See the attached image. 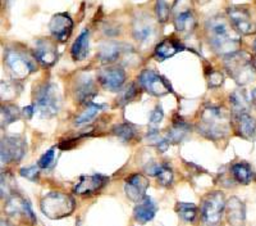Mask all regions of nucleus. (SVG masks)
<instances>
[{
  "instance_id": "nucleus-1",
  "label": "nucleus",
  "mask_w": 256,
  "mask_h": 226,
  "mask_svg": "<svg viewBox=\"0 0 256 226\" xmlns=\"http://www.w3.org/2000/svg\"><path fill=\"white\" fill-rule=\"evenodd\" d=\"M205 33L209 45L216 54L228 57L240 52L241 38L227 18L222 16L209 18L205 25Z\"/></svg>"
},
{
  "instance_id": "nucleus-2",
  "label": "nucleus",
  "mask_w": 256,
  "mask_h": 226,
  "mask_svg": "<svg viewBox=\"0 0 256 226\" xmlns=\"http://www.w3.org/2000/svg\"><path fill=\"white\" fill-rule=\"evenodd\" d=\"M230 129V118L228 112L220 107L209 106L201 112L198 121V131L208 139L219 140L228 135Z\"/></svg>"
},
{
  "instance_id": "nucleus-3",
  "label": "nucleus",
  "mask_w": 256,
  "mask_h": 226,
  "mask_svg": "<svg viewBox=\"0 0 256 226\" xmlns=\"http://www.w3.org/2000/svg\"><path fill=\"white\" fill-rule=\"evenodd\" d=\"M226 70L238 85H246L256 77V66L254 58L244 52L228 56L224 62Z\"/></svg>"
},
{
  "instance_id": "nucleus-4",
  "label": "nucleus",
  "mask_w": 256,
  "mask_h": 226,
  "mask_svg": "<svg viewBox=\"0 0 256 226\" xmlns=\"http://www.w3.org/2000/svg\"><path fill=\"white\" fill-rule=\"evenodd\" d=\"M40 208L46 217L59 220L67 217L74 211V199L68 194L52 191L41 198Z\"/></svg>"
},
{
  "instance_id": "nucleus-5",
  "label": "nucleus",
  "mask_w": 256,
  "mask_h": 226,
  "mask_svg": "<svg viewBox=\"0 0 256 226\" xmlns=\"http://www.w3.org/2000/svg\"><path fill=\"white\" fill-rule=\"evenodd\" d=\"M4 61L13 77L18 80L27 77L36 68L35 62L30 57V54L17 47H10L6 49Z\"/></svg>"
},
{
  "instance_id": "nucleus-6",
  "label": "nucleus",
  "mask_w": 256,
  "mask_h": 226,
  "mask_svg": "<svg viewBox=\"0 0 256 226\" xmlns=\"http://www.w3.org/2000/svg\"><path fill=\"white\" fill-rule=\"evenodd\" d=\"M35 104L44 118H52L58 115L60 108V95L58 88L52 82L41 86L36 94Z\"/></svg>"
},
{
  "instance_id": "nucleus-7",
  "label": "nucleus",
  "mask_w": 256,
  "mask_h": 226,
  "mask_svg": "<svg viewBox=\"0 0 256 226\" xmlns=\"http://www.w3.org/2000/svg\"><path fill=\"white\" fill-rule=\"evenodd\" d=\"M226 199L222 191H212L205 197L201 205V217L205 226H218L226 211Z\"/></svg>"
},
{
  "instance_id": "nucleus-8",
  "label": "nucleus",
  "mask_w": 256,
  "mask_h": 226,
  "mask_svg": "<svg viewBox=\"0 0 256 226\" xmlns=\"http://www.w3.org/2000/svg\"><path fill=\"white\" fill-rule=\"evenodd\" d=\"M4 211L8 216L17 218L20 222H26L30 226L36 223V217L34 212H32L28 200L24 199L20 194L14 193L13 195L6 198Z\"/></svg>"
},
{
  "instance_id": "nucleus-9",
  "label": "nucleus",
  "mask_w": 256,
  "mask_h": 226,
  "mask_svg": "<svg viewBox=\"0 0 256 226\" xmlns=\"http://www.w3.org/2000/svg\"><path fill=\"white\" fill-rule=\"evenodd\" d=\"M26 140L22 136L8 135L3 138L0 145V158L2 163L18 162L26 154Z\"/></svg>"
},
{
  "instance_id": "nucleus-10",
  "label": "nucleus",
  "mask_w": 256,
  "mask_h": 226,
  "mask_svg": "<svg viewBox=\"0 0 256 226\" xmlns=\"http://www.w3.org/2000/svg\"><path fill=\"white\" fill-rule=\"evenodd\" d=\"M138 84L146 93L155 97H163L172 90L169 82L163 76H160L159 74L152 70H145L141 72L138 77Z\"/></svg>"
},
{
  "instance_id": "nucleus-11",
  "label": "nucleus",
  "mask_w": 256,
  "mask_h": 226,
  "mask_svg": "<svg viewBox=\"0 0 256 226\" xmlns=\"http://www.w3.org/2000/svg\"><path fill=\"white\" fill-rule=\"evenodd\" d=\"M227 16L232 26L236 29L240 35H252L256 33V25L251 18L248 11L244 7H230Z\"/></svg>"
},
{
  "instance_id": "nucleus-12",
  "label": "nucleus",
  "mask_w": 256,
  "mask_h": 226,
  "mask_svg": "<svg viewBox=\"0 0 256 226\" xmlns=\"http://www.w3.org/2000/svg\"><path fill=\"white\" fill-rule=\"evenodd\" d=\"M109 181V177L105 175H82L80 176L78 181L73 186V193L81 197H92L94 194L102 190L104 188L106 182Z\"/></svg>"
},
{
  "instance_id": "nucleus-13",
  "label": "nucleus",
  "mask_w": 256,
  "mask_h": 226,
  "mask_svg": "<svg viewBox=\"0 0 256 226\" xmlns=\"http://www.w3.org/2000/svg\"><path fill=\"white\" fill-rule=\"evenodd\" d=\"M148 188V179L141 173H132L124 181V191L128 199L132 202H141L146 197Z\"/></svg>"
},
{
  "instance_id": "nucleus-14",
  "label": "nucleus",
  "mask_w": 256,
  "mask_h": 226,
  "mask_svg": "<svg viewBox=\"0 0 256 226\" xmlns=\"http://www.w3.org/2000/svg\"><path fill=\"white\" fill-rule=\"evenodd\" d=\"M99 81L109 91H118L126 81V72L120 66H109L100 71Z\"/></svg>"
},
{
  "instance_id": "nucleus-15",
  "label": "nucleus",
  "mask_w": 256,
  "mask_h": 226,
  "mask_svg": "<svg viewBox=\"0 0 256 226\" xmlns=\"http://www.w3.org/2000/svg\"><path fill=\"white\" fill-rule=\"evenodd\" d=\"M50 34L56 41L64 43L70 39L73 31V21L67 13H58L52 16L49 24Z\"/></svg>"
},
{
  "instance_id": "nucleus-16",
  "label": "nucleus",
  "mask_w": 256,
  "mask_h": 226,
  "mask_svg": "<svg viewBox=\"0 0 256 226\" xmlns=\"http://www.w3.org/2000/svg\"><path fill=\"white\" fill-rule=\"evenodd\" d=\"M156 29L152 18L146 15H138L132 24V35L140 43H150L155 38Z\"/></svg>"
},
{
  "instance_id": "nucleus-17",
  "label": "nucleus",
  "mask_w": 256,
  "mask_h": 226,
  "mask_svg": "<svg viewBox=\"0 0 256 226\" xmlns=\"http://www.w3.org/2000/svg\"><path fill=\"white\" fill-rule=\"evenodd\" d=\"M34 54L38 63H41L44 67H52L58 59L56 45L48 39H41V40L36 41Z\"/></svg>"
},
{
  "instance_id": "nucleus-18",
  "label": "nucleus",
  "mask_w": 256,
  "mask_h": 226,
  "mask_svg": "<svg viewBox=\"0 0 256 226\" xmlns=\"http://www.w3.org/2000/svg\"><path fill=\"white\" fill-rule=\"evenodd\" d=\"M226 214L230 226H244L246 221V207L237 197H232L226 204Z\"/></svg>"
},
{
  "instance_id": "nucleus-19",
  "label": "nucleus",
  "mask_w": 256,
  "mask_h": 226,
  "mask_svg": "<svg viewBox=\"0 0 256 226\" xmlns=\"http://www.w3.org/2000/svg\"><path fill=\"white\" fill-rule=\"evenodd\" d=\"M76 99L82 104H90L91 99L96 95L95 82L88 76H80L74 86Z\"/></svg>"
},
{
  "instance_id": "nucleus-20",
  "label": "nucleus",
  "mask_w": 256,
  "mask_h": 226,
  "mask_svg": "<svg viewBox=\"0 0 256 226\" xmlns=\"http://www.w3.org/2000/svg\"><path fill=\"white\" fill-rule=\"evenodd\" d=\"M196 17L192 12L191 8L178 9L174 13V26L178 33L180 34H192L196 29Z\"/></svg>"
},
{
  "instance_id": "nucleus-21",
  "label": "nucleus",
  "mask_w": 256,
  "mask_h": 226,
  "mask_svg": "<svg viewBox=\"0 0 256 226\" xmlns=\"http://www.w3.org/2000/svg\"><path fill=\"white\" fill-rule=\"evenodd\" d=\"M156 204L150 197H145L134 209V218L140 223H146L152 221L156 214Z\"/></svg>"
},
{
  "instance_id": "nucleus-22",
  "label": "nucleus",
  "mask_w": 256,
  "mask_h": 226,
  "mask_svg": "<svg viewBox=\"0 0 256 226\" xmlns=\"http://www.w3.org/2000/svg\"><path fill=\"white\" fill-rule=\"evenodd\" d=\"M180 50H184V45L180 44L178 41L173 40V39H166V40H163L156 45L154 57L158 61L163 62L168 58H172L173 56L180 53Z\"/></svg>"
},
{
  "instance_id": "nucleus-23",
  "label": "nucleus",
  "mask_w": 256,
  "mask_h": 226,
  "mask_svg": "<svg viewBox=\"0 0 256 226\" xmlns=\"http://www.w3.org/2000/svg\"><path fill=\"white\" fill-rule=\"evenodd\" d=\"M88 38H90V33L88 30H84L76 39V41L73 43L72 48H70V56H72L73 61H82L88 57Z\"/></svg>"
},
{
  "instance_id": "nucleus-24",
  "label": "nucleus",
  "mask_w": 256,
  "mask_h": 226,
  "mask_svg": "<svg viewBox=\"0 0 256 226\" xmlns=\"http://www.w3.org/2000/svg\"><path fill=\"white\" fill-rule=\"evenodd\" d=\"M230 107L232 112L238 117V116L248 113L250 111V100L244 90H234L230 97Z\"/></svg>"
},
{
  "instance_id": "nucleus-25",
  "label": "nucleus",
  "mask_w": 256,
  "mask_h": 226,
  "mask_svg": "<svg viewBox=\"0 0 256 226\" xmlns=\"http://www.w3.org/2000/svg\"><path fill=\"white\" fill-rule=\"evenodd\" d=\"M238 134L248 140H254L256 138V120L248 113L238 116Z\"/></svg>"
},
{
  "instance_id": "nucleus-26",
  "label": "nucleus",
  "mask_w": 256,
  "mask_h": 226,
  "mask_svg": "<svg viewBox=\"0 0 256 226\" xmlns=\"http://www.w3.org/2000/svg\"><path fill=\"white\" fill-rule=\"evenodd\" d=\"M230 172H232V176L234 177V180L242 185L250 184L254 180L252 170L244 162H238V163L233 164L232 167H230Z\"/></svg>"
},
{
  "instance_id": "nucleus-27",
  "label": "nucleus",
  "mask_w": 256,
  "mask_h": 226,
  "mask_svg": "<svg viewBox=\"0 0 256 226\" xmlns=\"http://www.w3.org/2000/svg\"><path fill=\"white\" fill-rule=\"evenodd\" d=\"M122 45L116 44V43H108V44L102 45L100 49L98 58L102 62V63H112L116 62L120 58V53H122Z\"/></svg>"
},
{
  "instance_id": "nucleus-28",
  "label": "nucleus",
  "mask_w": 256,
  "mask_h": 226,
  "mask_svg": "<svg viewBox=\"0 0 256 226\" xmlns=\"http://www.w3.org/2000/svg\"><path fill=\"white\" fill-rule=\"evenodd\" d=\"M152 175L156 176L158 181H159L160 185L163 186H170L173 182V171L172 168L169 167L168 164H156L152 171H150Z\"/></svg>"
},
{
  "instance_id": "nucleus-29",
  "label": "nucleus",
  "mask_w": 256,
  "mask_h": 226,
  "mask_svg": "<svg viewBox=\"0 0 256 226\" xmlns=\"http://www.w3.org/2000/svg\"><path fill=\"white\" fill-rule=\"evenodd\" d=\"M188 131H190L188 125H187L186 122H184V121L178 120L177 122L174 121L172 129L169 130L166 138L168 139V141L170 144H177L187 135V132Z\"/></svg>"
},
{
  "instance_id": "nucleus-30",
  "label": "nucleus",
  "mask_w": 256,
  "mask_h": 226,
  "mask_svg": "<svg viewBox=\"0 0 256 226\" xmlns=\"http://www.w3.org/2000/svg\"><path fill=\"white\" fill-rule=\"evenodd\" d=\"M102 108H104V107L100 106V104L90 103V104H88V108L77 116L76 120H74V125H76V126H82L84 123H88L98 116V113H99Z\"/></svg>"
},
{
  "instance_id": "nucleus-31",
  "label": "nucleus",
  "mask_w": 256,
  "mask_h": 226,
  "mask_svg": "<svg viewBox=\"0 0 256 226\" xmlns=\"http://www.w3.org/2000/svg\"><path fill=\"white\" fill-rule=\"evenodd\" d=\"M177 212L180 217L186 222H194L198 216V207L194 203L180 202L177 204Z\"/></svg>"
},
{
  "instance_id": "nucleus-32",
  "label": "nucleus",
  "mask_w": 256,
  "mask_h": 226,
  "mask_svg": "<svg viewBox=\"0 0 256 226\" xmlns=\"http://www.w3.org/2000/svg\"><path fill=\"white\" fill-rule=\"evenodd\" d=\"M113 134L123 141H131L136 136V129L134 125L128 122H123L120 125H116L113 130Z\"/></svg>"
},
{
  "instance_id": "nucleus-33",
  "label": "nucleus",
  "mask_w": 256,
  "mask_h": 226,
  "mask_svg": "<svg viewBox=\"0 0 256 226\" xmlns=\"http://www.w3.org/2000/svg\"><path fill=\"white\" fill-rule=\"evenodd\" d=\"M20 113L17 106H13V104L2 106V123H3V126H8L12 122H14L16 120L20 118Z\"/></svg>"
},
{
  "instance_id": "nucleus-34",
  "label": "nucleus",
  "mask_w": 256,
  "mask_h": 226,
  "mask_svg": "<svg viewBox=\"0 0 256 226\" xmlns=\"http://www.w3.org/2000/svg\"><path fill=\"white\" fill-rule=\"evenodd\" d=\"M16 181L10 173H2V197L9 198L14 194Z\"/></svg>"
},
{
  "instance_id": "nucleus-35",
  "label": "nucleus",
  "mask_w": 256,
  "mask_h": 226,
  "mask_svg": "<svg viewBox=\"0 0 256 226\" xmlns=\"http://www.w3.org/2000/svg\"><path fill=\"white\" fill-rule=\"evenodd\" d=\"M155 15H156V18L160 24H166V21H168L169 15H170V8H169V6L164 0H156Z\"/></svg>"
},
{
  "instance_id": "nucleus-36",
  "label": "nucleus",
  "mask_w": 256,
  "mask_h": 226,
  "mask_svg": "<svg viewBox=\"0 0 256 226\" xmlns=\"http://www.w3.org/2000/svg\"><path fill=\"white\" fill-rule=\"evenodd\" d=\"M54 158H56V150L49 149L48 152H45L44 154H42V157H41L40 159H38V166L40 168H49L52 164V162H54Z\"/></svg>"
},
{
  "instance_id": "nucleus-37",
  "label": "nucleus",
  "mask_w": 256,
  "mask_h": 226,
  "mask_svg": "<svg viewBox=\"0 0 256 226\" xmlns=\"http://www.w3.org/2000/svg\"><path fill=\"white\" fill-rule=\"evenodd\" d=\"M164 113L162 107L156 106L154 111L152 112V116H150V126H152V130H156V126L159 125V122L163 120Z\"/></svg>"
},
{
  "instance_id": "nucleus-38",
  "label": "nucleus",
  "mask_w": 256,
  "mask_h": 226,
  "mask_svg": "<svg viewBox=\"0 0 256 226\" xmlns=\"http://www.w3.org/2000/svg\"><path fill=\"white\" fill-rule=\"evenodd\" d=\"M38 166H30V167H24L20 171V173L26 179L31 180V181H36L38 179Z\"/></svg>"
},
{
  "instance_id": "nucleus-39",
  "label": "nucleus",
  "mask_w": 256,
  "mask_h": 226,
  "mask_svg": "<svg viewBox=\"0 0 256 226\" xmlns=\"http://www.w3.org/2000/svg\"><path fill=\"white\" fill-rule=\"evenodd\" d=\"M136 95H137V88L134 84H132V85H130L127 89H126L124 93H122V95H120V102H122V104H127V103L131 102Z\"/></svg>"
},
{
  "instance_id": "nucleus-40",
  "label": "nucleus",
  "mask_w": 256,
  "mask_h": 226,
  "mask_svg": "<svg viewBox=\"0 0 256 226\" xmlns=\"http://www.w3.org/2000/svg\"><path fill=\"white\" fill-rule=\"evenodd\" d=\"M223 75L220 74V72H216V71H214V72H212L209 76V85L212 86V88H216V86H220L222 84H223Z\"/></svg>"
},
{
  "instance_id": "nucleus-41",
  "label": "nucleus",
  "mask_w": 256,
  "mask_h": 226,
  "mask_svg": "<svg viewBox=\"0 0 256 226\" xmlns=\"http://www.w3.org/2000/svg\"><path fill=\"white\" fill-rule=\"evenodd\" d=\"M32 115H34V107L28 106L26 108H24V116L26 118H31Z\"/></svg>"
},
{
  "instance_id": "nucleus-42",
  "label": "nucleus",
  "mask_w": 256,
  "mask_h": 226,
  "mask_svg": "<svg viewBox=\"0 0 256 226\" xmlns=\"http://www.w3.org/2000/svg\"><path fill=\"white\" fill-rule=\"evenodd\" d=\"M251 97H252V103L255 104V107H256V88L252 90V94H251Z\"/></svg>"
},
{
  "instance_id": "nucleus-43",
  "label": "nucleus",
  "mask_w": 256,
  "mask_h": 226,
  "mask_svg": "<svg viewBox=\"0 0 256 226\" xmlns=\"http://www.w3.org/2000/svg\"><path fill=\"white\" fill-rule=\"evenodd\" d=\"M2 226H13L12 223H9L8 221H2Z\"/></svg>"
},
{
  "instance_id": "nucleus-44",
  "label": "nucleus",
  "mask_w": 256,
  "mask_h": 226,
  "mask_svg": "<svg viewBox=\"0 0 256 226\" xmlns=\"http://www.w3.org/2000/svg\"><path fill=\"white\" fill-rule=\"evenodd\" d=\"M198 2L200 4H204V3H206V2H209V0H198Z\"/></svg>"
},
{
  "instance_id": "nucleus-45",
  "label": "nucleus",
  "mask_w": 256,
  "mask_h": 226,
  "mask_svg": "<svg viewBox=\"0 0 256 226\" xmlns=\"http://www.w3.org/2000/svg\"><path fill=\"white\" fill-rule=\"evenodd\" d=\"M254 49H255V52H256V40H255V43H254Z\"/></svg>"
}]
</instances>
